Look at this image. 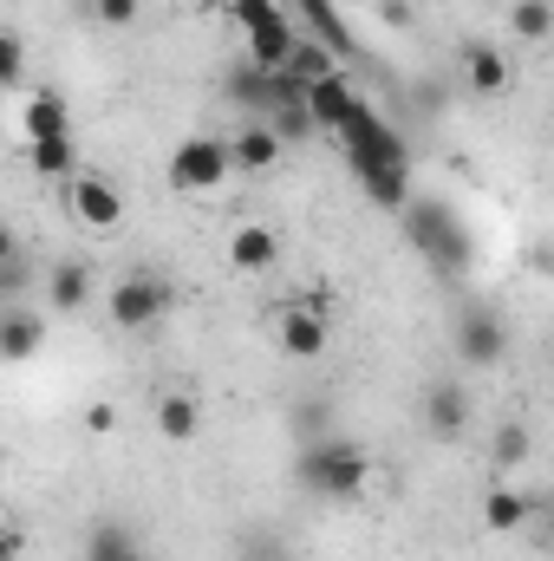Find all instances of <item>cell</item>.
<instances>
[{"mask_svg": "<svg viewBox=\"0 0 554 561\" xmlns=\"http://www.w3.org/2000/svg\"><path fill=\"white\" fill-rule=\"evenodd\" d=\"M26 163L39 170V176H79V150H72V138H46V144H26Z\"/></svg>", "mask_w": 554, "mask_h": 561, "instance_id": "22", "label": "cell"}, {"mask_svg": "<svg viewBox=\"0 0 554 561\" xmlns=\"http://www.w3.org/2000/svg\"><path fill=\"white\" fill-rule=\"evenodd\" d=\"M85 556L118 561V556H138V542H131V529H125V523H99V529H92V542H85Z\"/></svg>", "mask_w": 554, "mask_h": 561, "instance_id": "24", "label": "cell"}, {"mask_svg": "<svg viewBox=\"0 0 554 561\" xmlns=\"http://www.w3.org/2000/svg\"><path fill=\"white\" fill-rule=\"evenodd\" d=\"M275 262H280L275 229H262V222H242V229H229V268H242V275H268Z\"/></svg>", "mask_w": 554, "mask_h": 561, "instance_id": "13", "label": "cell"}, {"mask_svg": "<svg viewBox=\"0 0 554 561\" xmlns=\"http://www.w3.org/2000/svg\"><path fill=\"white\" fill-rule=\"evenodd\" d=\"M379 20H385V26H405V20H412V0H379Z\"/></svg>", "mask_w": 554, "mask_h": 561, "instance_id": "30", "label": "cell"}, {"mask_svg": "<svg viewBox=\"0 0 554 561\" xmlns=\"http://www.w3.org/2000/svg\"><path fill=\"white\" fill-rule=\"evenodd\" d=\"M46 300H53V313H79V307L92 300V268H85V262H53Z\"/></svg>", "mask_w": 554, "mask_h": 561, "instance_id": "20", "label": "cell"}, {"mask_svg": "<svg viewBox=\"0 0 554 561\" xmlns=\"http://www.w3.org/2000/svg\"><path fill=\"white\" fill-rule=\"evenodd\" d=\"M92 13H99L105 26H131V20H138V0H92Z\"/></svg>", "mask_w": 554, "mask_h": 561, "instance_id": "28", "label": "cell"}, {"mask_svg": "<svg viewBox=\"0 0 554 561\" xmlns=\"http://www.w3.org/2000/svg\"><path fill=\"white\" fill-rule=\"evenodd\" d=\"M522 457H529V431H522V424H503V431H496V463L516 470Z\"/></svg>", "mask_w": 554, "mask_h": 561, "instance_id": "27", "label": "cell"}, {"mask_svg": "<svg viewBox=\"0 0 554 561\" xmlns=\"http://www.w3.org/2000/svg\"><path fill=\"white\" fill-rule=\"evenodd\" d=\"M85 561H99V556H85ZM118 561H143V556H118Z\"/></svg>", "mask_w": 554, "mask_h": 561, "instance_id": "32", "label": "cell"}, {"mask_svg": "<svg viewBox=\"0 0 554 561\" xmlns=\"http://www.w3.org/2000/svg\"><path fill=\"white\" fill-rule=\"evenodd\" d=\"M196 424H203V405H196L189 392H163V399H157V437H163V444H189Z\"/></svg>", "mask_w": 554, "mask_h": 561, "instance_id": "21", "label": "cell"}, {"mask_svg": "<svg viewBox=\"0 0 554 561\" xmlns=\"http://www.w3.org/2000/svg\"><path fill=\"white\" fill-rule=\"evenodd\" d=\"M307 112H313V125H320V131H333V138H339V125L359 112V92L346 85V72H333V79L307 85Z\"/></svg>", "mask_w": 554, "mask_h": 561, "instance_id": "12", "label": "cell"}, {"mask_svg": "<svg viewBox=\"0 0 554 561\" xmlns=\"http://www.w3.org/2000/svg\"><path fill=\"white\" fill-rule=\"evenodd\" d=\"M463 424H470V392L450 386V379H437V386L424 392V431L450 444V437H463Z\"/></svg>", "mask_w": 554, "mask_h": 561, "instance_id": "11", "label": "cell"}, {"mask_svg": "<svg viewBox=\"0 0 554 561\" xmlns=\"http://www.w3.org/2000/svg\"><path fill=\"white\" fill-rule=\"evenodd\" d=\"M20 131H26V144L66 138V131H72V105H66L59 92H33V99L20 105Z\"/></svg>", "mask_w": 554, "mask_h": 561, "instance_id": "15", "label": "cell"}, {"mask_svg": "<svg viewBox=\"0 0 554 561\" xmlns=\"http://www.w3.org/2000/svg\"><path fill=\"white\" fill-rule=\"evenodd\" d=\"M163 176H170L176 196H209V190H222V183L235 176V150H229V138L196 131V138H183L176 150H170Z\"/></svg>", "mask_w": 554, "mask_h": 561, "instance_id": "4", "label": "cell"}, {"mask_svg": "<svg viewBox=\"0 0 554 561\" xmlns=\"http://www.w3.org/2000/svg\"><path fill=\"white\" fill-rule=\"evenodd\" d=\"M463 79H470V92H509V59L489 46V39H470L463 46Z\"/></svg>", "mask_w": 554, "mask_h": 561, "instance_id": "18", "label": "cell"}, {"mask_svg": "<svg viewBox=\"0 0 554 561\" xmlns=\"http://www.w3.org/2000/svg\"><path fill=\"white\" fill-rule=\"evenodd\" d=\"M262 125H275L280 144H300V138H313L320 125H313V112H307V99H293V105H280L275 118H262Z\"/></svg>", "mask_w": 554, "mask_h": 561, "instance_id": "25", "label": "cell"}, {"mask_svg": "<svg viewBox=\"0 0 554 561\" xmlns=\"http://www.w3.org/2000/svg\"><path fill=\"white\" fill-rule=\"evenodd\" d=\"M287 13H293V20H307V26H313V39H320V46H333L339 59H353V53H359L333 0H287Z\"/></svg>", "mask_w": 554, "mask_h": 561, "instance_id": "17", "label": "cell"}, {"mask_svg": "<svg viewBox=\"0 0 554 561\" xmlns=\"http://www.w3.org/2000/svg\"><path fill=\"white\" fill-rule=\"evenodd\" d=\"M0 85L13 92V85H26V46H20V33H7L0 39Z\"/></svg>", "mask_w": 554, "mask_h": 561, "instance_id": "26", "label": "cell"}, {"mask_svg": "<svg viewBox=\"0 0 554 561\" xmlns=\"http://www.w3.org/2000/svg\"><path fill=\"white\" fill-rule=\"evenodd\" d=\"M242 561H287V549H280L275 536H249L242 542Z\"/></svg>", "mask_w": 554, "mask_h": 561, "instance_id": "29", "label": "cell"}, {"mask_svg": "<svg viewBox=\"0 0 554 561\" xmlns=\"http://www.w3.org/2000/svg\"><path fill=\"white\" fill-rule=\"evenodd\" d=\"M339 144H346V157H353V170H366V163H412L405 157V138L359 99V112L339 125Z\"/></svg>", "mask_w": 554, "mask_h": 561, "instance_id": "6", "label": "cell"}, {"mask_svg": "<svg viewBox=\"0 0 554 561\" xmlns=\"http://www.w3.org/2000/svg\"><path fill=\"white\" fill-rule=\"evenodd\" d=\"M229 150H235V176H268L280 163V131L262 125V118H249V125L229 138Z\"/></svg>", "mask_w": 554, "mask_h": 561, "instance_id": "10", "label": "cell"}, {"mask_svg": "<svg viewBox=\"0 0 554 561\" xmlns=\"http://www.w3.org/2000/svg\"><path fill=\"white\" fill-rule=\"evenodd\" d=\"M509 26H516L522 39H549L554 33V7L549 0H516V7H509Z\"/></svg>", "mask_w": 554, "mask_h": 561, "instance_id": "23", "label": "cell"}, {"mask_svg": "<svg viewBox=\"0 0 554 561\" xmlns=\"http://www.w3.org/2000/svg\"><path fill=\"white\" fill-rule=\"evenodd\" d=\"M405 242L417 249V262L443 280L470 268V229H463V216L443 196H417L412 209H405Z\"/></svg>", "mask_w": 554, "mask_h": 561, "instance_id": "1", "label": "cell"}, {"mask_svg": "<svg viewBox=\"0 0 554 561\" xmlns=\"http://www.w3.org/2000/svg\"><path fill=\"white\" fill-rule=\"evenodd\" d=\"M280 353H287V359H320V353H326V320H320V307H287V313H280Z\"/></svg>", "mask_w": 554, "mask_h": 561, "instance_id": "14", "label": "cell"}, {"mask_svg": "<svg viewBox=\"0 0 554 561\" xmlns=\"http://www.w3.org/2000/svg\"><path fill=\"white\" fill-rule=\"evenodd\" d=\"M85 431H118V412H112V405H92V412H85Z\"/></svg>", "mask_w": 554, "mask_h": 561, "instance_id": "31", "label": "cell"}, {"mask_svg": "<svg viewBox=\"0 0 554 561\" xmlns=\"http://www.w3.org/2000/svg\"><path fill=\"white\" fill-rule=\"evenodd\" d=\"M522 523H529V496H522L516 483L483 490V529H489V536H516Z\"/></svg>", "mask_w": 554, "mask_h": 561, "instance_id": "19", "label": "cell"}, {"mask_svg": "<svg viewBox=\"0 0 554 561\" xmlns=\"http://www.w3.org/2000/svg\"><path fill=\"white\" fill-rule=\"evenodd\" d=\"M66 209H72V222H79V229H92V236H112V229L125 222V196H118V183H112V176H72Z\"/></svg>", "mask_w": 554, "mask_h": 561, "instance_id": "7", "label": "cell"}, {"mask_svg": "<svg viewBox=\"0 0 554 561\" xmlns=\"http://www.w3.org/2000/svg\"><path fill=\"white\" fill-rule=\"evenodd\" d=\"M359 190H366L385 216H405V209L417 203L412 163H366V170H359Z\"/></svg>", "mask_w": 554, "mask_h": 561, "instance_id": "9", "label": "cell"}, {"mask_svg": "<svg viewBox=\"0 0 554 561\" xmlns=\"http://www.w3.org/2000/svg\"><path fill=\"white\" fill-rule=\"evenodd\" d=\"M300 483H307L313 496H326V503H353V496H366V483H372V457H366L353 437H320V444L300 457Z\"/></svg>", "mask_w": 554, "mask_h": 561, "instance_id": "2", "label": "cell"}, {"mask_svg": "<svg viewBox=\"0 0 554 561\" xmlns=\"http://www.w3.org/2000/svg\"><path fill=\"white\" fill-rule=\"evenodd\" d=\"M105 313H112L118 333H143V327H157V320L170 313V287L157 275H125V280H112Z\"/></svg>", "mask_w": 554, "mask_h": 561, "instance_id": "5", "label": "cell"}, {"mask_svg": "<svg viewBox=\"0 0 554 561\" xmlns=\"http://www.w3.org/2000/svg\"><path fill=\"white\" fill-rule=\"evenodd\" d=\"M549 549H554V523H549Z\"/></svg>", "mask_w": 554, "mask_h": 561, "instance_id": "33", "label": "cell"}, {"mask_svg": "<svg viewBox=\"0 0 554 561\" xmlns=\"http://www.w3.org/2000/svg\"><path fill=\"white\" fill-rule=\"evenodd\" d=\"M46 346V313H33V307H7V320H0V359H33Z\"/></svg>", "mask_w": 554, "mask_h": 561, "instance_id": "16", "label": "cell"}, {"mask_svg": "<svg viewBox=\"0 0 554 561\" xmlns=\"http://www.w3.org/2000/svg\"><path fill=\"white\" fill-rule=\"evenodd\" d=\"M229 13H235V26L249 39V59L255 66H268V72H287L293 66V53H300L307 33L293 26L287 0H229Z\"/></svg>", "mask_w": 554, "mask_h": 561, "instance_id": "3", "label": "cell"}, {"mask_svg": "<svg viewBox=\"0 0 554 561\" xmlns=\"http://www.w3.org/2000/svg\"><path fill=\"white\" fill-rule=\"evenodd\" d=\"M450 346H457V359H463L470 373H489V366L509 353V333H503V320H496L489 307H470V313L457 320V340H450Z\"/></svg>", "mask_w": 554, "mask_h": 561, "instance_id": "8", "label": "cell"}]
</instances>
